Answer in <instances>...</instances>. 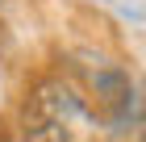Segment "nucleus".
<instances>
[{"instance_id": "nucleus-1", "label": "nucleus", "mask_w": 146, "mask_h": 142, "mask_svg": "<svg viewBox=\"0 0 146 142\" xmlns=\"http://www.w3.org/2000/svg\"><path fill=\"white\" fill-rule=\"evenodd\" d=\"M100 117L71 79L46 75L21 105V142H96Z\"/></svg>"}, {"instance_id": "nucleus-2", "label": "nucleus", "mask_w": 146, "mask_h": 142, "mask_svg": "<svg viewBox=\"0 0 146 142\" xmlns=\"http://www.w3.org/2000/svg\"><path fill=\"white\" fill-rule=\"evenodd\" d=\"M138 125L146 130V96H138Z\"/></svg>"}]
</instances>
